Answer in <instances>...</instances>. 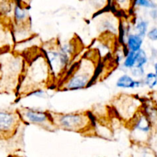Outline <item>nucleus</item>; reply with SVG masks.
Wrapping results in <instances>:
<instances>
[{
    "instance_id": "nucleus-12",
    "label": "nucleus",
    "mask_w": 157,
    "mask_h": 157,
    "mask_svg": "<svg viewBox=\"0 0 157 157\" xmlns=\"http://www.w3.org/2000/svg\"><path fill=\"white\" fill-rule=\"evenodd\" d=\"M133 29H134L135 33L144 38L147 35V30H148V22L141 18H138L135 21Z\"/></svg>"
},
{
    "instance_id": "nucleus-19",
    "label": "nucleus",
    "mask_w": 157,
    "mask_h": 157,
    "mask_svg": "<svg viewBox=\"0 0 157 157\" xmlns=\"http://www.w3.org/2000/svg\"><path fill=\"white\" fill-rule=\"evenodd\" d=\"M89 2L95 7L104 8L107 5V3L109 2V0H89Z\"/></svg>"
},
{
    "instance_id": "nucleus-14",
    "label": "nucleus",
    "mask_w": 157,
    "mask_h": 157,
    "mask_svg": "<svg viewBox=\"0 0 157 157\" xmlns=\"http://www.w3.org/2000/svg\"><path fill=\"white\" fill-rule=\"evenodd\" d=\"M136 62V52L133 51H127L126 52L125 57L123 59V67L126 69H131L135 66Z\"/></svg>"
},
{
    "instance_id": "nucleus-21",
    "label": "nucleus",
    "mask_w": 157,
    "mask_h": 157,
    "mask_svg": "<svg viewBox=\"0 0 157 157\" xmlns=\"http://www.w3.org/2000/svg\"><path fill=\"white\" fill-rule=\"evenodd\" d=\"M19 1L21 2L24 3L25 5H27L28 2H29V1H30V0H19Z\"/></svg>"
},
{
    "instance_id": "nucleus-17",
    "label": "nucleus",
    "mask_w": 157,
    "mask_h": 157,
    "mask_svg": "<svg viewBox=\"0 0 157 157\" xmlns=\"http://www.w3.org/2000/svg\"><path fill=\"white\" fill-rule=\"evenodd\" d=\"M146 8V9H156V5L152 0H133V7Z\"/></svg>"
},
{
    "instance_id": "nucleus-5",
    "label": "nucleus",
    "mask_w": 157,
    "mask_h": 157,
    "mask_svg": "<svg viewBox=\"0 0 157 157\" xmlns=\"http://www.w3.org/2000/svg\"><path fill=\"white\" fill-rule=\"evenodd\" d=\"M18 111L21 121L43 127L48 130H55L56 128L52 121L51 113L28 107H23Z\"/></svg>"
},
{
    "instance_id": "nucleus-7",
    "label": "nucleus",
    "mask_w": 157,
    "mask_h": 157,
    "mask_svg": "<svg viewBox=\"0 0 157 157\" xmlns=\"http://www.w3.org/2000/svg\"><path fill=\"white\" fill-rule=\"evenodd\" d=\"M133 139L137 142H143L149 138L152 126L144 110H140L130 121Z\"/></svg>"
},
{
    "instance_id": "nucleus-16",
    "label": "nucleus",
    "mask_w": 157,
    "mask_h": 157,
    "mask_svg": "<svg viewBox=\"0 0 157 157\" xmlns=\"http://www.w3.org/2000/svg\"><path fill=\"white\" fill-rule=\"evenodd\" d=\"M143 81L144 84L150 89H153L157 85V76L156 74L153 72L147 74Z\"/></svg>"
},
{
    "instance_id": "nucleus-13",
    "label": "nucleus",
    "mask_w": 157,
    "mask_h": 157,
    "mask_svg": "<svg viewBox=\"0 0 157 157\" xmlns=\"http://www.w3.org/2000/svg\"><path fill=\"white\" fill-rule=\"evenodd\" d=\"M113 6L117 10L128 12L133 8V0H112Z\"/></svg>"
},
{
    "instance_id": "nucleus-9",
    "label": "nucleus",
    "mask_w": 157,
    "mask_h": 157,
    "mask_svg": "<svg viewBox=\"0 0 157 157\" xmlns=\"http://www.w3.org/2000/svg\"><path fill=\"white\" fill-rule=\"evenodd\" d=\"M13 18L16 25L29 24V15L25 5L18 1L13 8Z\"/></svg>"
},
{
    "instance_id": "nucleus-3",
    "label": "nucleus",
    "mask_w": 157,
    "mask_h": 157,
    "mask_svg": "<svg viewBox=\"0 0 157 157\" xmlns=\"http://www.w3.org/2000/svg\"><path fill=\"white\" fill-rule=\"evenodd\" d=\"M56 128L75 133H84L92 127V121L86 113H51Z\"/></svg>"
},
{
    "instance_id": "nucleus-4",
    "label": "nucleus",
    "mask_w": 157,
    "mask_h": 157,
    "mask_svg": "<svg viewBox=\"0 0 157 157\" xmlns=\"http://www.w3.org/2000/svg\"><path fill=\"white\" fill-rule=\"evenodd\" d=\"M139 102L140 101L133 95L121 94L113 101V107L121 120L130 122L140 110Z\"/></svg>"
},
{
    "instance_id": "nucleus-1",
    "label": "nucleus",
    "mask_w": 157,
    "mask_h": 157,
    "mask_svg": "<svg viewBox=\"0 0 157 157\" xmlns=\"http://www.w3.org/2000/svg\"><path fill=\"white\" fill-rule=\"evenodd\" d=\"M51 78L52 77L48 64L41 52L32 58L29 64L23 67L20 90L29 94L33 90L41 89L46 86V84H48Z\"/></svg>"
},
{
    "instance_id": "nucleus-8",
    "label": "nucleus",
    "mask_w": 157,
    "mask_h": 157,
    "mask_svg": "<svg viewBox=\"0 0 157 157\" xmlns=\"http://www.w3.org/2000/svg\"><path fill=\"white\" fill-rule=\"evenodd\" d=\"M41 52L45 58L46 61L48 64L51 75L53 79L58 78L64 72V68L61 63L59 52H58L57 44L52 47H43Z\"/></svg>"
},
{
    "instance_id": "nucleus-22",
    "label": "nucleus",
    "mask_w": 157,
    "mask_h": 157,
    "mask_svg": "<svg viewBox=\"0 0 157 157\" xmlns=\"http://www.w3.org/2000/svg\"><path fill=\"white\" fill-rule=\"evenodd\" d=\"M154 68H155V74H156L157 76V63H156V64H154Z\"/></svg>"
},
{
    "instance_id": "nucleus-15",
    "label": "nucleus",
    "mask_w": 157,
    "mask_h": 157,
    "mask_svg": "<svg viewBox=\"0 0 157 157\" xmlns=\"http://www.w3.org/2000/svg\"><path fill=\"white\" fill-rule=\"evenodd\" d=\"M148 61V58H147V53L144 49L140 48L136 52V62H135V66L136 67H144Z\"/></svg>"
},
{
    "instance_id": "nucleus-6",
    "label": "nucleus",
    "mask_w": 157,
    "mask_h": 157,
    "mask_svg": "<svg viewBox=\"0 0 157 157\" xmlns=\"http://www.w3.org/2000/svg\"><path fill=\"white\" fill-rule=\"evenodd\" d=\"M21 121L18 110L0 109V140H8L16 133Z\"/></svg>"
},
{
    "instance_id": "nucleus-20",
    "label": "nucleus",
    "mask_w": 157,
    "mask_h": 157,
    "mask_svg": "<svg viewBox=\"0 0 157 157\" xmlns=\"http://www.w3.org/2000/svg\"><path fill=\"white\" fill-rule=\"evenodd\" d=\"M147 35L151 41H157V27L150 29L147 33Z\"/></svg>"
},
{
    "instance_id": "nucleus-18",
    "label": "nucleus",
    "mask_w": 157,
    "mask_h": 157,
    "mask_svg": "<svg viewBox=\"0 0 157 157\" xmlns=\"http://www.w3.org/2000/svg\"><path fill=\"white\" fill-rule=\"evenodd\" d=\"M130 71L131 76L133 77V78H141L144 77V74H145V72H144V67H136V66H134L131 69H130Z\"/></svg>"
},
{
    "instance_id": "nucleus-11",
    "label": "nucleus",
    "mask_w": 157,
    "mask_h": 157,
    "mask_svg": "<svg viewBox=\"0 0 157 157\" xmlns=\"http://www.w3.org/2000/svg\"><path fill=\"white\" fill-rule=\"evenodd\" d=\"M126 48L128 51L137 52L141 48L144 43V38L136 33H129L126 38Z\"/></svg>"
},
{
    "instance_id": "nucleus-2",
    "label": "nucleus",
    "mask_w": 157,
    "mask_h": 157,
    "mask_svg": "<svg viewBox=\"0 0 157 157\" xmlns=\"http://www.w3.org/2000/svg\"><path fill=\"white\" fill-rule=\"evenodd\" d=\"M97 67L93 59L83 58L71 67V72L67 74L61 88L64 90H82L90 85L96 73Z\"/></svg>"
},
{
    "instance_id": "nucleus-10",
    "label": "nucleus",
    "mask_w": 157,
    "mask_h": 157,
    "mask_svg": "<svg viewBox=\"0 0 157 157\" xmlns=\"http://www.w3.org/2000/svg\"><path fill=\"white\" fill-rule=\"evenodd\" d=\"M143 80H136L127 74L119 77L116 82V86L121 89H135L144 85Z\"/></svg>"
}]
</instances>
